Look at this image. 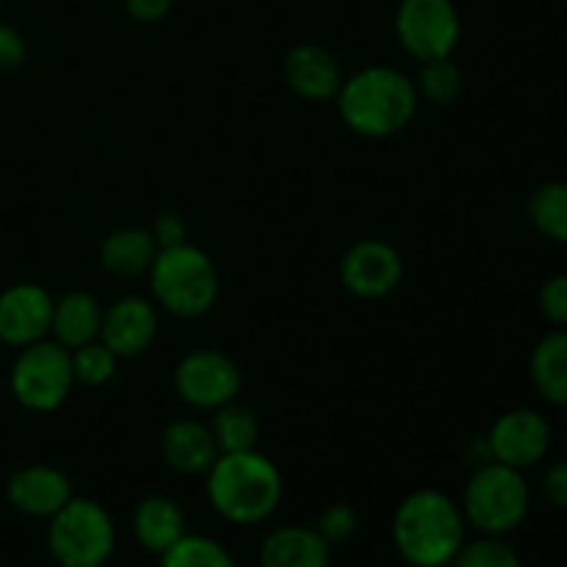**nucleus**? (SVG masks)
Masks as SVG:
<instances>
[{
  "instance_id": "1",
  "label": "nucleus",
  "mask_w": 567,
  "mask_h": 567,
  "mask_svg": "<svg viewBox=\"0 0 567 567\" xmlns=\"http://www.w3.org/2000/svg\"><path fill=\"white\" fill-rule=\"evenodd\" d=\"M419 89L410 75L388 64H371L341 83L336 94L343 125L365 138H391L413 122Z\"/></svg>"
},
{
  "instance_id": "2",
  "label": "nucleus",
  "mask_w": 567,
  "mask_h": 567,
  "mask_svg": "<svg viewBox=\"0 0 567 567\" xmlns=\"http://www.w3.org/2000/svg\"><path fill=\"white\" fill-rule=\"evenodd\" d=\"M205 493L219 518L236 526H258L282 502V474L264 452L219 454L205 474Z\"/></svg>"
},
{
  "instance_id": "3",
  "label": "nucleus",
  "mask_w": 567,
  "mask_h": 567,
  "mask_svg": "<svg viewBox=\"0 0 567 567\" xmlns=\"http://www.w3.org/2000/svg\"><path fill=\"white\" fill-rule=\"evenodd\" d=\"M465 515L441 491H415L402 498L393 515V543L413 567H449L465 543Z\"/></svg>"
},
{
  "instance_id": "4",
  "label": "nucleus",
  "mask_w": 567,
  "mask_h": 567,
  "mask_svg": "<svg viewBox=\"0 0 567 567\" xmlns=\"http://www.w3.org/2000/svg\"><path fill=\"white\" fill-rule=\"evenodd\" d=\"M147 277L153 302L177 319H203L219 302L216 264L192 241L158 249Z\"/></svg>"
},
{
  "instance_id": "5",
  "label": "nucleus",
  "mask_w": 567,
  "mask_h": 567,
  "mask_svg": "<svg viewBox=\"0 0 567 567\" xmlns=\"http://www.w3.org/2000/svg\"><path fill=\"white\" fill-rule=\"evenodd\" d=\"M532 507V491L524 471L509 465L491 463L476 465L463 493L465 524L474 526L480 535L504 537L518 529Z\"/></svg>"
},
{
  "instance_id": "6",
  "label": "nucleus",
  "mask_w": 567,
  "mask_h": 567,
  "mask_svg": "<svg viewBox=\"0 0 567 567\" xmlns=\"http://www.w3.org/2000/svg\"><path fill=\"white\" fill-rule=\"evenodd\" d=\"M48 548L59 567H105L116 548L114 518L94 498L72 496L48 520Z\"/></svg>"
},
{
  "instance_id": "7",
  "label": "nucleus",
  "mask_w": 567,
  "mask_h": 567,
  "mask_svg": "<svg viewBox=\"0 0 567 567\" xmlns=\"http://www.w3.org/2000/svg\"><path fill=\"white\" fill-rule=\"evenodd\" d=\"M11 396L31 413H53L75 388L72 352L53 338L20 349L9 374Z\"/></svg>"
},
{
  "instance_id": "8",
  "label": "nucleus",
  "mask_w": 567,
  "mask_h": 567,
  "mask_svg": "<svg viewBox=\"0 0 567 567\" xmlns=\"http://www.w3.org/2000/svg\"><path fill=\"white\" fill-rule=\"evenodd\" d=\"M393 31L404 53L415 61L449 59L463 37L454 0H399Z\"/></svg>"
},
{
  "instance_id": "9",
  "label": "nucleus",
  "mask_w": 567,
  "mask_h": 567,
  "mask_svg": "<svg viewBox=\"0 0 567 567\" xmlns=\"http://www.w3.org/2000/svg\"><path fill=\"white\" fill-rule=\"evenodd\" d=\"M172 385L183 404L214 413L221 404L236 402L244 377L230 354L219 352V349H194V352L183 354L181 363L175 365Z\"/></svg>"
},
{
  "instance_id": "10",
  "label": "nucleus",
  "mask_w": 567,
  "mask_h": 567,
  "mask_svg": "<svg viewBox=\"0 0 567 567\" xmlns=\"http://www.w3.org/2000/svg\"><path fill=\"white\" fill-rule=\"evenodd\" d=\"M485 441L491 449V460L509 465V468L526 471L548 457L554 432L546 415L532 408H515L493 421Z\"/></svg>"
},
{
  "instance_id": "11",
  "label": "nucleus",
  "mask_w": 567,
  "mask_h": 567,
  "mask_svg": "<svg viewBox=\"0 0 567 567\" xmlns=\"http://www.w3.org/2000/svg\"><path fill=\"white\" fill-rule=\"evenodd\" d=\"M404 275V260L393 244L363 238L343 252L338 277L349 293L360 299H382L396 291Z\"/></svg>"
},
{
  "instance_id": "12",
  "label": "nucleus",
  "mask_w": 567,
  "mask_h": 567,
  "mask_svg": "<svg viewBox=\"0 0 567 567\" xmlns=\"http://www.w3.org/2000/svg\"><path fill=\"white\" fill-rule=\"evenodd\" d=\"M53 293L39 282H14L0 293V343L25 349L44 341L53 324Z\"/></svg>"
},
{
  "instance_id": "13",
  "label": "nucleus",
  "mask_w": 567,
  "mask_h": 567,
  "mask_svg": "<svg viewBox=\"0 0 567 567\" xmlns=\"http://www.w3.org/2000/svg\"><path fill=\"white\" fill-rule=\"evenodd\" d=\"M158 305L138 293H127L105 308L100 341L120 360H131L153 347L158 338Z\"/></svg>"
},
{
  "instance_id": "14",
  "label": "nucleus",
  "mask_w": 567,
  "mask_h": 567,
  "mask_svg": "<svg viewBox=\"0 0 567 567\" xmlns=\"http://www.w3.org/2000/svg\"><path fill=\"white\" fill-rule=\"evenodd\" d=\"M72 496L70 476L44 463L22 465L6 482V498L25 518L50 520Z\"/></svg>"
},
{
  "instance_id": "15",
  "label": "nucleus",
  "mask_w": 567,
  "mask_h": 567,
  "mask_svg": "<svg viewBox=\"0 0 567 567\" xmlns=\"http://www.w3.org/2000/svg\"><path fill=\"white\" fill-rule=\"evenodd\" d=\"M282 78L297 97L324 103L336 100L343 75L336 55L316 42H299L288 50L282 61Z\"/></svg>"
},
{
  "instance_id": "16",
  "label": "nucleus",
  "mask_w": 567,
  "mask_h": 567,
  "mask_svg": "<svg viewBox=\"0 0 567 567\" xmlns=\"http://www.w3.org/2000/svg\"><path fill=\"white\" fill-rule=\"evenodd\" d=\"M161 457L183 476H205L219 457L210 426L197 419H177L161 432Z\"/></svg>"
},
{
  "instance_id": "17",
  "label": "nucleus",
  "mask_w": 567,
  "mask_h": 567,
  "mask_svg": "<svg viewBox=\"0 0 567 567\" xmlns=\"http://www.w3.org/2000/svg\"><path fill=\"white\" fill-rule=\"evenodd\" d=\"M133 535L144 551L161 557L166 548L175 546L186 535V513H183L181 502L161 496V493L144 496L133 513Z\"/></svg>"
},
{
  "instance_id": "18",
  "label": "nucleus",
  "mask_w": 567,
  "mask_h": 567,
  "mask_svg": "<svg viewBox=\"0 0 567 567\" xmlns=\"http://www.w3.org/2000/svg\"><path fill=\"white\" fill-rule=\"evenodd\" d=\"M332 546L308 526H280L260 546V567H330Z\"/></svg>"
},
{
  "instance_id": "19",
  "label": "nucleus",
  "mask_w": 567,
  "mask_h": 567,
  "mask_svg": "<svg viewBox=\"0 0 567 567\" xmlns=\"http://www.w3.org/2000/svg\"><path fill=\"white\" fill-rule=\"evenodd\" d=\"M103 305L89 291H70L53 305V324L50 336L64 349H78L83 343L100 341V327H103Z\"/></svg>"
},
{
  "instance_id": "20",
  "label": "nucleus",
  "mask_w": 567,
  "mask_h": 567,
  "mask_svg": "<svg viewBox=\"0 0 567 567\" xmlns=\"http://www.w3.org/2000/svg\"><path fill=\"white\" fill-rule=\"evenodd\" d=\"M155 255H158V244L147 227H120L100 244V266L109 275L125 277V280L147 275Z\"/></svg>"
},
{
  "instance_id": "21",
  "label": "nucleus",
  "mask_w": 567,
  "mask_h": 567,
  "mask_svg": "<svg viewBox=\"0 0 567 567\" xmlns=\"http://www.w3.org/2000/svg\"><path fill=\"white\" fill-rule=\"evenodd\" d=\"M529 377L543 402L567 408V330L563 327L535 343L529 358Z\"/></svg>"
},
{
  "instance_id": "22",
  "label": "nucleus",
  "mask_w": 567,
  "mask_h": 567,
  "mask_svg": "<svg viewBox=\"0 0 567 567\" xmlns=\"http://www.w3.org/2000/svg\"><path fill=\"white\" fill-rule=\"evenodd\" d=\"M210 435H214L219 454L252 452L260 441V421L252 408L241 402H227L219 410H214L210 419Z\"/></svg>"
},
{
  "instance_id": "23",
  "label": "nucleus",
  "mask_w": 567,
  "mask_h": 567,
  "mask_svg": "<svg viewBox=\"0 0 567 567\" xmlns=\"http://www.w3.org/2000/svg\"><path fill=\"white\" fill-rule=\"evenodd\" d=\"M529 221L537 233L567 244V181L543 183L529 197Z\"/></svg>"
},
{
  "instance_id": "24",
  "label": "nucleus",
  "mask_w": 567,
  "mask_h": 567,
  "mask_svg": "<svg viewBox=\"0 0 567 567\" xmlns=\"http://www.w3.org/2000/svg\"><path fill=\"white\" fill-rule=\"evenodd\" d=\"M465 86V75L460 70V64H454V59H435V61H421L419 81H415V89H419V97L430 100L432 105H441V109H449L460 100Z\"/></svg>"
},
{
  "instance_id": "25",
  "label": "nucleus",
  "mask_w": 567,
  "mask_h": 567,
  "mask_svg": "<svg viewBox=\"0 0 567 567\" xmlns=\"http://www.w3.org/2000/svg\"><path fill=\"white\" fill-rule=\"evenodd\" d=\"M161 567H236V559L221 543L205 535H183L161 554Z\"/></svg>"
},
{
  "instance_id": "26",
  "label": "nucleus",
  "mask_w": 567,
  "mask_h": 567,
  "mask_svg": "<svg viewBox=\"0 0 567 567\" xmlns=\"http://www.w3.org/2000/svg\"><path fill=\"white\" fill-rule=\"evenodd\" d=\"M116 365H120V358H116L103 341H92L72 349V374H75V385H105V382L114 380Z\"/></svg>"
},
{
  "instance_id": "27",
  "label": "nucleus",
  "mask_w": 567,
  "mask_h": 567,
  "mask_svg": "<svg viewBox=\"0 0 567 567\" xmlns=\"http://www.w3.org/2000/svg\"><path fill=\"white\" fill-rule=\"evenodd\" d=\"M449 567H524L518 551L504 537L482 535L476 540H465L457 557Z\"/></svg>"
},
{
  "instance_id": "28",
  "label": "nucleus",
  "mask_w": 567,
  "mask_h": 567,
  "mask_svg": "<svg viewBox=\"0 0 567 567\" xmlns=\"http://www.w3.org/2000/svg\"><path fill=\"white\" fill-rule=\"evenodd\" d=\"M316 532H319L330 546L352 540L354 532H358V513H354L352 504L347 502L330 504V507L319 515V520H316Z\"/></svg>"
},
{
  "instance_id": "29",
  "label": "nucleus",
  "mask_w": 567,
  "mask_h": 567,
  "mask_svg": "<svg viewBox=\"0 0 567 567\" xmlns=\"http://www.w3.org/2000/svg\"><path fill=\"white\" fill-rule=\"evenodd\" d=\"M537 308L554 327L567 330V275H554L537 291Z\"/></svg>"
},
{
  "instance_id": "30",
  "label": "nucleus",
  "mask_w": 567,
  "mask_h": 567,
  "mask_svg": "<svg viewBox=\"0 0 567 567\" xmlns=\"http://www.w3.org/2000/svg\"><path fill=\"white\" fill-rule=\"evenodd\" d=\"M150 233H153V238H155V244H158V249L181 247V244L188 241L186 219H183L181 214H175V210H166V214L155 216V221H153V227H150Z\"/></svg>"
},
{
  "instance_id": "31",
  "label": "nucleus",
  "mask_w": 567,
  "mask_h": 567,
  "mask_svg": "<svg viewBox=\"0 0 567 567\" xmlns=\"http://www.w3.org/2000/svg\"><path fill=\"white\" fill-rule=\"evenodd\" d=\"M28 55L25 37L9 22H0V72H11L22 66Z\"/></svg>"
},
{
  "instance_id": "32",
  "label": "nucleus",
  "mask_w": 567,
  "mask_h": 567,
  "mask_svg": "<svg viewBox=\"0 0 567 567\" xmlns=\"http://www.w3.org/2000/svg\"><path fill=\"white\" fill-rule=\"evenodd\" d=\"M543 493H546L548 504L567 513V457L557 460L551 468L543 476Z\"/></svg>"
},
{
  "instance_id": "33",
  "label": "nucleus",
  "mask_w": 567,
  "mask_h": 567,
  "mask_svg": "<svg viewBox=\"0 0 567 567\" xmlns=\"http://www.w3.org/2000/svg\"><path fill=\"white\" fill-rule=\"evenodd\" d=\"M122 3H125L127 14L136 22H144V25L166 20L169 11L175 9V0H122Z\"/></svg>"
},
{
  "instance_id": "34",
  "label": "nucleus",
  "mask_w": 567,
  "mask_h": 567,
  "mask_svg": "<svg viewBox=\"0 0 567 567\" xmlns=\"http://www.w3.org/2000/svg\"><path fill=\"white\" fill-rule=\"evenodd\" d=\"M0 9H3V0H0Z\"/></svg>"
}]
</instances>
